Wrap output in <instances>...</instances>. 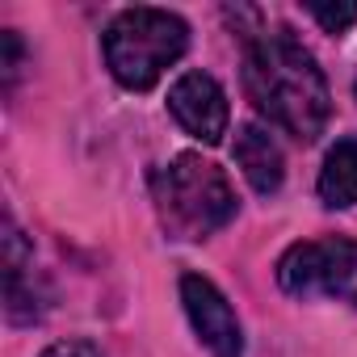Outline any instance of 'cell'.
Listing matches in <instances>:
<instances>
[{"instance_id": "cell-4", "label": "cell", "mask_w": 357, "mask_h": 357, "mask_svg": "<svg viewBox=\"0 0 357 357\" xmlns=\"http://www.w3.org/2000/svg\"><path fill=\"white\" fill-rule=\"evenodd\" d=\"M353 278H357V244L344 236L290 244L278 261V286L294 298L344 294Z\"/></svg>"}, {"instance_id": "cell-9", "label": "cell", "mask_w": 357, "mask_h": 357, "mask_svg": "<svg viewBox=\"0 0 357 357\" xmlns=\"http://www.w3.org/2000/svg\"><path fill=\"white\" fill-rule=\"evenodd\" d=\"M307 13L328 30V34H344L353 22H357V5L344 0V5H307Z\"/></svg>"}, {"instance_id": "cell-7", "label": "cell", "mask_w": 357, "mask_h": 357, "mask_svg": "<svg viewBox=\"0 0 357 357\" xmlns=\"http://www.w3.org/2000/svg\"><path fill=\"white\" fill-rule=\"evenodd\" d=\"M236 164L244 168L248 185L257 194H265V198L278 194L282 181H286V155H282L278 139L265 126H257V122L240 126V135H236Z\"/></svg>"}, {"instance_id": "cell-6", "label": "cell", "mask_w": 357, "mask_h": 357, "mask_svg": "<svg viewBox=\"0 0 357 357\" xmlns=\"http://www.w3.org/2000/svg\"><path fill=\"white\" fill-rule=\"evenodd\" d=\"M168 109H172L176 122H181V130L194 135L198 143H219L227 135V122H231L227 93L206 72H185L176 80L168 89Z\"/></svg>"}, {"instance_id": "cell-1", "label": "cell", "mask_w": 357, "mask_h": 357, "mask_svg": "<svg viewBox=\"0 0 357 357\" xmlns=\"http://www.w3.org/2000/svg\"><path fill=\"white\" fill-rule=\"evenodd\" d=\"M244 89L261 118L278 130L294 135L298 143H315L332 118L328 76L319 72L315 55L290 34H257L244 51Z\"/></svg>"}, {"instance_id": "cell-11", "label": "cell", "mask_w": 357, "mask_h": 357, "mask_svg": "<svg viewBox=\"0 0 357 357\" xmlns=\"http://www.w3.org/2000/svg\"><path fill=\"white\" fill-rule=\"evenodd\" d=\"M0 43H5V80L13 84V76L22 72V43H17L13 30H5V38H0Z\"/></svg>"}, {"instance_id": "cell-2", "label": "cell", "mask_w": 357, "mask_h": 357, "mask_svg": "<svg viewBox=\"0 0 357 357\" xmlns=\"http://www.w3.org/2000/svg\"><path fill=\"white\" fill-rule=\"evenodd\" d=\"M151 194L160 223L172 240H206L236 219V190L227 172L194 151L168 160L155 172Z\"/></svg>"}, {"instance_id": "cell-5", "label": "cell", "mask_w": 357, "mask_h": 357, "mask_svg": "<svg viewBox=\"0 0 357 357\" xmlns=\"http://www.w3.org/2000/svg\"><path fill=\"white\" fill-rule=\"evenodd\" d=\"M181 303H185V315L198 332V340L215 353V357H244V328H240V315L236 307L227 303V294L202 278V273H185L181 278Z\"/></svg>"}, {"instance_id": "cell-8", "label": "cell", "mask_w": 357, "mask_h": 357, "mask_svg": "<svg viewBox=\"0 0 357 357\" xmlns=\"http://www.w3.org/2000/svg\"><path fill=\"white\" fill-rule=\"evenodd\" d=\"M319 198L332 211L357 206V139H336L319 168Z\"/></svg>"}, {"instance_id": "cell-3", "label": "cell", "mask_w": 357, "mask_h": 357, "mask_svg": "<svg viewBox=\"0 0 357 357\" xmlns=\"http://www.w3.org/2000/svg\"><path fill=\"white\" fill-rule=\"evenodd\" d=\"M185 47L190 26L168 9H122L101 34L105 68L130 93L155 89L160 76L185 55Z\"/></svg>"}, {"instance_id": "cell-10", "label": "cell", "mask_w": 357, "mask_h": 357, "mask_svg": "<svg viewBox=\"0 0 357 357\" xmlns=\"http://www.w3.org/2000/svg\"><path fill=\"white\" fill-rule=\"evenodd\" d=\"M43 357H105L93 340H55Z\"/></svg>"}]
</instances>
